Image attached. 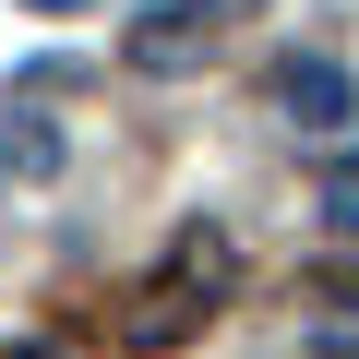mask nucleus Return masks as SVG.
I'll use <instances>...</instances> for the list:
<instances>
[{
	"label": "nucleus",
	"mask_w": 359,
	"mask_h": 359,
	"mask_svg": "<svg viewBox=\"0 0 359 359\" xmlns=\"http://www.w3.org/2000/svg\"><path fill=\"white\" fill-rule=\"evenodd\" d=\"M228 13H252V0H156V13L132 25V60H144V72H192Z\"/></svg>",
	"instance_id": "obj_1"
},
{
	"label": "nucleus",
	"mask_w": 359,
	"mask_h": 359,
	"mask_svg": "<svg viewBox=\"0 0 359 359\" xmlns=\"http://www.w3.org/2000/svg\"><path fill=\"white\" fill-rule=\"evenodd\" d=\"M276 96H287V120H299V132H335V120H347V72H335V60H287V72H276Z\"/></svg>",
	"instance_id": "obj_2"
},
{
	"label": "nucleus",
	"mask_w": 359,
	"mask_h": 359,
	"mask_svg": "<svg viewBox=\"0 0 359 359\" xmlns=\"http://www.w3.org/2000/svg\"><path fill=\"white\" fill-rule=\"evenodd\" d=\"M323 228L359 240V168H323Z\"/></svg>",
	"instance_id": "obj_3"
}]
</instances>
